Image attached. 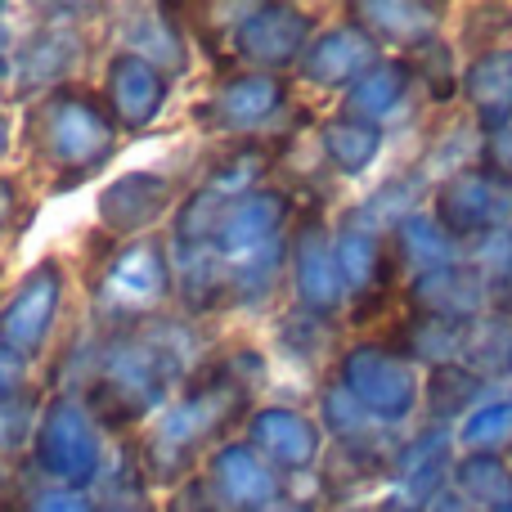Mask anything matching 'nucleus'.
<instances>
[{
    "label": "nucleus",
    "instance_id": "obj_4",
    "mask_svg": "<svg viewBox=\"0 0 512 512\" xmlns=\"http://www.w3.org/2000/svg\"><path fill=\"white\" fill-rule=\"evenodd\" d=\"M459 108L481 140H490V135L512 126V41L463 54Z\"/></svg>",
    "mask_w": 512,
    "mask_h": 512
},
{
    "label": "nucleus",
    "instance_id": "obj_15",
    "mask_svg": "<svg viewBox=\"0 0 512 512\" xmlns=\"http://www.w3.org/2000/svg\"><path fill=\"white\" fill-rule=\"evenodd\" d=\"M310 45V18L297 9H261L248 23V54L256 63H288L301 59Z\"/></svg>",
    "mask_w": 512,
    "mask_h": 512
},
{
    "label": "nucleus",
    "instance_id": "obj_17",
    "mask_svg": "<svg viewBox=\"0 0 512 512\" xmlns=\"http://www.w3.org/2000/svg\"><path fill=\"white\" fill-rule=\"evenodd\" d=\"M477 162L512 194V126H508V131H499V135H490V140H481Z\"/></svg>",
    "mask_w": 512,
    "mask_h": 512
},
{
    "label": "nucleus",
    "instance_id": "obj_14",
    "mask_svg": "<svg viewBox=\"0 0 512 512\" xmlns=\"http://www.w3.org/2000/svg\"><path fill=\"white\" fill-rule=\"evenodd\" d=\"M454 450L459 454H508L512 450V391H490L477 409L454 423Z\"/></svg>",
    "mask_w": 512,
    "mask_h": 512
},
{
    "label": "nucleus",
    "instance_id": "obj_2",
    "mask_svg": "<svg viewBox=\"0 0 512 512\" xmlns=\"http://www.w3.org/2000/svg\"><path fill=\"white\" fill-rule=\"evenodd\" d=\"M427 212L441 221V230L463 252L512 239V194L481 162H468L436 180L427 194Z\"/></svg>",
    "mask_w": 512,
    "mask_h": 512
},
{
    "label": "nucleus",
    "instance_id": "obj_19",
    "mask_svg": "<svg viewBox=\"0 0 512 512\" xmlns=\"http://www.w3.org/2000/svg\"><path fill=\"white\" fill-rule=\"evenodd\" d=\"M508 463H512V450H508Z\"/></svg>",
    "mask_w": 512,
    "mask_h": 512
},
{
    "label": "nucleus",
    "instance_id": "obj_9",
    "mask_svg": "<svg viewBox=\"0 0 512 512\" xmlns=\"http://www.w3.org/2000/svg\"><path fill=\"white\" fill-rule=\"evenodd\" d=\"M468 328L472 324H459V319H445V315H432V310H400L396 319V333L387 337L391 346L409 355L423 373L432 369H445V364H459L463 351H468Z\"/></svg>",
    "mask_w": 512,
    "mask_h": 512
},
{
    "label": "nucleus",
    "instance_id": "obj_5",
    "mask_svg": "<svg viewBox=\"0 0 512 512\" xmlns=\"http://www.w3.org/2000/svg\"><path fill=\"white\" fill-rule=\"evenodd\" d=\"M382 59H387V50L360 23L342 18V23L324 27L319 36H310L306 54H301V77L319 90H351Z\"/></svg>",
    "mask_w": 512,
    "mask_h": 512
},
{
    "label": "nucleus",
    "instance_id": "obj_13",
    "mask_svg": "<svg viewBox=\"0 0 512 512\" xmlns=\"http://www.w3.org/2000/svg\"><path fill=\"white\" fill-rule=\"evenodd\" d=\"M450 486L481 512L512 508V463L508 454H459L450 468Z\"/></svg>",
    "mask_w": 512,
    "mask_h": 512
},
{
    "label": "nucleus",
    "instance_id": "obj_7",
    "mask_svg": "<svg viewBox=\"0 0 512 512\" xmlns=\"http://www.w3.org/2000/svg\"><path fill=\"white\" fill-rule=\"evenodd\" d=\"M418 90V68L414 59L405 54H387L382 63H373L342 99V113L346 117H360V122H373V126H387L391 117H400L409 104H414Z\"/></svg>",
    "mask_w": 512,
    "mask_h": 512
},
{
    "label": "nucleus",
    "instance_id": "obj_18",
    "mask_svg": "<svg viewBox=\"0 0 512 512\" xmlns=\"http://www.w3.org/2000/svg\"><path fill=\"white\" fill-rule=\"evenodd\" d=\"M423 512H481V508H477V504H468V499H463L454 486H445V490H436V495L427 499Z\"/></svg>",
    "mask_w": 512,
    "mask_h": 512
},
{
    "label": "nucleus",
    "instance_id": "obj_6",
    "mask_svg": "<svg viewBox=\"0 0 512 512\" xmlns=\"http://www.w3.org/2000/svg\"><path fill=\"white\" fill-rule=\"evenodd\" d=\"M292 283H297L301 310L315 319H337L346 310V288L337 274L333 234L324 230L319 216H310L292 239Z\"/></svg>",
    "mask_w": 512,
    "mask_h": 512
},
{
    "label": "nucleus",
    "instance_id": "obj_20",
    "mask_svg": "<svg viewBox=\"0 0 512 512\" xmlns=\"http://www.w3.org/2000/svg\"><path fill=\"white\" fill-rule=\"evenodd\" d=\"M504 512H512V508H504Z\"/></svg>",
    "mask_w": 512,
    "mask_h": 512
},
{
    "label": "nucleus",
    "instance_id": "obj_12",
    "mask_svg": "<svg viewBox=\"0 0 512 512\" xmlns=\"http://www.w3.org/2000/svg\"><path fill=\"white\" fill-rule=\"evenodd\" d=\"M382 144H387V126L360 122V117H328L324 131H319V149H324L328 167L337 176H364L373 171V162L382 158Z\"/></svg>",
    "mask_w": 512,
    "mask_h": 512
},
{
    "label": "nucleus",
    "instance_id": "obj_1",
    "mask_svg": "<svg viewBox=\"0 0 512 512\" xmlns=\"http://www.w3.org/2000/svg\"><path fill=\"white\" fill-rule=\"evenodd\" d=\"M337 382L378 427H405L423 414L427 373L387 337H364L337 360Z\"/></svg>",
    "mask_w": 512,
    "mask_h": 512
},
{
    "label": "nucleus",
    "instance_id": "obj_10",
    "mask_svg": "<svg viewBox=\"0 0 512 512\" xmlns=\"http://www.w3.org/2000/svg\"><path fill=\"white\" fill-rule=\"evenodd\" d=\"M252 436H256L265 459L283 472L310 468V463L319 459V450H324L319 427L310 423L306 414H297V409H270V414H261L252 427Z\"/></svg>",
    "mask_w": 512,
    "mask_h": 512
},
{
    "label": "nucleus",
    "instance_id": "obj_11",
    "mask_svg": "<svg viewBox=\"0 0 512 512\" xmlns=\"http://www.w3.org/2000/svg\"><path fill=\"white\" fill-rule=\"evenodd\" d=\"M490 391H499V387H490V382L481 378L477 369H468L463 360L445 364V369L427 373V382H423V414H427V423L432 427L454 432V423H459L468 409H477Z\"/></svg>",
    "mask_w": 512,
    "mask_h": 512
},
{
    "label": "nucleus",
    "instance_id": "obj_8",
    "mask_svg": "<svg viewBox=\"0 0 512 512\" xmlns=\"http://www.w3.org/2000/svg\"><path fill=\"white\" fill-rule=\"evenodd\" d=\"M387 243H391V256H396L405 279L468 261V252L441 230V221H436L427 207H414V212L396 216V221L387 225Z\"/></svg>",
    "mask_w": 512,
    "mask_h": 512
},
{
    "label": "nucleus",
    "instance_id": "obj_16",
    "mask_svg": "<svg viewBox=\"0 0 512 512\" xmlns=\"http://www.w3.org/2000/svg\"><path fill=\"white\" fill-rule=\"evenodd\" d=\"M463 364L477 369L490 387L512 382V310H495V315L477 319V324L468 328V351H463Z\"/></svg>",
    "mask_w": 512,
    "mask_h": 512
},
{
    "label": "nucleus",
    "instance_id": "obj_3",
    "mask_svg": "<svg viewBox=\"0 0 512 512\" xmlns=\"http://www.w3.org/2000/svg\"><path fill=\"white\" fill-rule=\"evenodd\" d=\"M346 18L360 23L382 50L414 59L427 45L445 41V27H450L454 9L432 5V0H373V5H351Z\"/></svg>",
    "mask_w": 512,
    "mask_h": 512
}]
</instances>
